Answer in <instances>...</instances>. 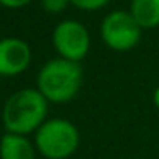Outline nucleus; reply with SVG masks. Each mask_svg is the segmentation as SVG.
Instances as JSON below:
<instances>
[{
	"instance_id": "9",
	"label": "nucleus",
	"mask_w": 159,
	"mask_h": 159,
	"mask_svg": "<svg viewBox=\"0 0 159 159\" xmlns=\"http://www.w3.org/2000/svg\"><path fill=\"white\" fill-rule=\"evenodd\" d=\"M69 2L84 11H96V9L103 7L108 0H69Z\"/></svg>"
},
{
	"instance_id": "10",
	"label": "nucleus",
	"mask_w": 159,
	"mask_h": 159,
	"mask_svg": "<svg viewBox=\"0 0 159 159\" xmlns=\"http://www.w3.org/2000/svg\"><path fill=\"white\" fill-rule=\"evenodd\" d=\"M67 4H70L69 0H43V5L48 12H62Z\"/></svg>"
},
{
	"instance_id": "12",
	"label": "nucleus",
	"mask_w": 159,
	"mask_h": 159,
	"mask_svg": "<svg viewBox=\"0 0 159 159\" xmlns=\"http://www.w3.org/2000/svg\"><path fill=\"white\" fill-rule=\"evenodd\" d=\"M154 103H156V106L159 108V87H157V91H156V94H154Z\"/></svg>"
},
{
	"instance_id": "3",
	"label": "nucleus",
	"mask_w": 159,
	"mask_h": 159,
	"mask_svg": "<svg viewBox=\"0 0 159 159\" xmlns=\"http://www.w3.org/2000/svg\"><path fill=\"white\" fill-rule=\"evenodd\" d=\"M77 128L67 120H50L39 127L36 145L48 159H65L77 149Z\"/></svg>"
},
{
	"instance_id": "5",
	"label": "nucleus",
	"mask_w": 159,
	"mask_h": 159,
	"mask_svg": "<svg viewBox=\"0 0 159 159\" xmlns=\"http://www.w3.org/2000/svg\"><path fill=\"white\" fill-rule=\"evenodd\" d=\"M53 45L65 60L79 62L89 52V33L80 22L63 21L55 28Z\"/></svg>"
},
{
	"instance_id": "2",
	"label": "nucleus",
	"mask_w": 159,
	"mask_h": 159,
	"mask_svg": "<svg viewBox=\"0 0 159 159\" xmlns=\"http://www.w3.org/2000/svg\"><path fill=\"white\" fill-rule=\"evenodd\" d=\"M82 70L77 62L57 58L46 63L38 75V89L48 101L65 103L77 94Z\"/></svg>"
},
{
	"instance_id": "6",
	"label": "nucleus",
	"mask_w": 159,
	"mask_h": 159,
	"mask_svg": "<svg viewBox=\"0 0 159 159\" xmlns=\"http://www.w3.org/2000/svg\"><path fill=\"white\" fill-rule=\"evenodd\" d=\"M31 60V50L24 41L16 38H5L0 41V74L17 75Z\"/></svg>"
},
{
	"instance_id": "1",
	"label": "nucleus",
	"mask_w": 159,
	"mask_h": 159,
	"mask_svg": "<svg viewBox=\"0 0 159 159\" xmlns=\"http://www.w3.org/2000/svg\"><path fill=\"white\" fill-rule=\"evenodd\" d=\"M46 98L39 91L22 89L12 94L4 106V125L11 134L24 135L33 132L45 120L48 104Z\"/></svg>"
},
{
	"instance_id": "8",
	"label": "nucleus",
	"mask_w": 159,
	"mask_h": 159,
	"mask_svg": "<svg viewBox=\"0 0 159 159\" xmlns=\"http://www.w3.org/2000/svg\"><path fill=\"white\" fill-rule=\"evenodd\" d=\"M130 14L140 28H156L159 26V0H134Z\"/></svg>"
},
{
	"instance_id": "11",
	"label": "nucleus",
	"mask_w": 159,
	"mask_h": 159,
	"mask_svg": "<svg viewBox=\"0 0 159 159\" xmlns=\"http://www.w3.org/2000/svg\"><path fill=\"white\" fill-rule=\"evenodd\" d=\"M31 0H0V4L5 5L9 9H17V7H22V5H28Z\"/></svg>"
},
{
	"instance_id": "7",
	"label": "nucleus",
	"mask_w": 159,
	"mask_h": 159,
	"mask_svg": "<svg viewBox=\"0 0 159 159\" xmlns=\"http://www.w3.org/2000/svg\"><path fill=\"white\" fill-rule=\"evenodd\" d=\"M0 159H34V151L22 135L7 134L0 140Z\"/></svg>"
},
{
	"instance_id": "4",
	"label": "nucleus",
	"mask_w": 159,
	"mask_h": 159,
	"mask_svg": "<svg viewBox=\"0 0 159 159\" xmlns=\"http://www.w3.org/2000/svg\"><path fill=\"white\" fill-rule=\"evenodd\" d=\"M101 36L110 48L116 52H127L134 48L140 38V26L134 16L123 11L111 12L101 26Z\"/></svg>"
}]
</instances>
